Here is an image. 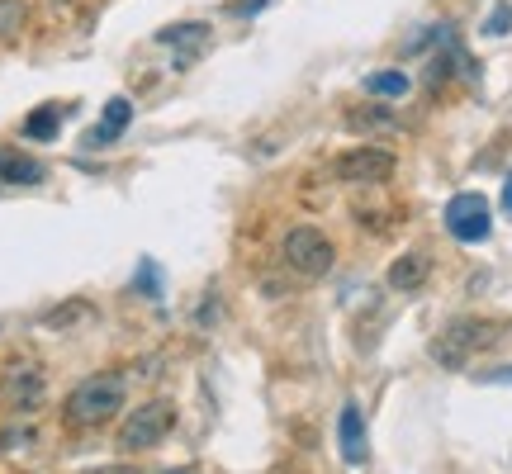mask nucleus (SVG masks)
<instances>
[{
    "label": "nucleus",
    "instance_id": "9b49d317",
    "mask_svg": "<svg viewBox=\"0 0 512 474\" xmlns=\"http://www.w3.org/2000/svg\"><path fill=\"white\" fill-rule=\"evenodd\" d=\"M43 176H48V171H43L38 157H29V152H19V147H10V143H0V181L5 185H38Z\"/></svg>",
    "mask_w": 512,
    "mask_h": 474
},
{
    "label": "nucleus",
    "instance_id": "f8f14e48",
    "mask_svg": "<svg viewBox=\"0 0 512 474\" xmlns=\"http://www.w3.org/2000/svg\"><path fill=\"white\" fill-rule=\"evenodd\" d=\"M347 128H356V133H389V128H399V119H394L389 105H356V110H347Z\"/></svg>",
    "mask_w": 512,
    "mask_h": 474
},
{
    "label": "nucleus",
    "instance_id": "a211bd4d",
    "mask_svg": "<svg viewBox=\"0 0 512 474\" xmlns=\"http://www.w3.org/2000/svg\"><path fill=\"white\" fill-rule=\"evenodd\" d=\"M76 318H91V309H86V304H72V309H57V313H48L43 323H48V328H62V323H76Z\"/></svg>",
    "mask_w": 512,
    "mask_h": 474
},
{
    "label": "nucleus",
    "instance_id": "ddd939ff",
    "mask_svg": "<svg viewBox=\"0 0 512 474\" xmlns=\"http://www.w3.org/2000/svg\"><path fill=\"white\" fill-rule=\"evenodd\" d=\"M57 128H62V110H57V105H43V110H34L24 119V138H29V143H53Z\"/></svg>",
    "mask_w": 512,
    "mask_h": 474
},
{
    "label": "nucleus",
    "instance_id": "7ed1b4c3",
    "mask_svg": "<svg viewBox=\"0 0 512 474\" xmlns=\"http://www.w3.org/2000/svg\"><path fill=\"white\" fill-rule=\"evenodd\" d=\"M498 337H503V328L489 323V318H456V323H446L441 337L432 342V361L446 365V370H465V361H470L475 351L494 347Z\"/></svg>",
    "mask_w": 512,
    "mask_h": 474
},
{
    "label": "nucleus",
    "instance_id": "5701e85b",
    "mask_svg": "<svg viewBox=\"0 0 512 474\" xmlns=\"http://www.w3.org/2000/svg\"><path fill=\"white\" fill-rule=\"evenodd\" d=\"M162 474H200L195 465H176V470H162Z\"/></svg>",
    "mask_w": 512,
    "mask_h": 474
},
{
    "label": "nucleus",
    "instance_id": "4be33fe9",
    "mask_svg": "<svg viewBox=\"0 0 512 474\" xmlns=\"http://www.w3.org/2000/svg\"><path fill=\"white\" fill-rule=\"evenodd\" d=\"M503 209H508V214H512V176H508V181H503Z\"/></svg>",
    "mask_w": 512,
    "mask_h": 474
},
{
    "label": "nucleus",
    "instance_id": "aec40b11",
    "mask_svg": "<svg viewBox=\"0 0 512 474\" xmlns=\"http://www.w3.org/2000/svg\"><path fill=\"white\" fill-rule=\"evenodd\" d=\"M256 10H266V0H242V5H228V15H256Z\"/></svg>",
    "mask_w": 512,
    "mask_h": 474
},
{
    "label": "nucleus",
    "instance_id": "1a4fd4ad",
    "mask_svg": "<svg viewBox=\"0 0 512 474\" xmlns=\"http://www.w3.org/2000/svg\"><path fill=\"white\" fill-rule=\"evenodd\" d=\"M427 275H432V256L427 252H403V256H394V266H389L384 280H389V290L408 294V290H422Z\"/></svg>",
    "mask_w": 512,
    "mask_h": 474
},
{
    "label": "nucleus",
    "instance_id": "dca6fc26",
    "mask_svg": "<svg viewBox=\"0 0 512 474\" xmlns=\"http://www.w3.org/2000/svg\"><path fill=\"white\" fill-rule=\"evenodd\" d=\"M162 43H204L209 38V24H171V29H162Z\"/></svg>",
    "mask_w": 512,
    "mask_h": 474
},
{
    "label": "nucleus",
    "instance_id": "4468645a",
    "mask_svg": "<svg viewBox=\"0 0 512 474\" xmlns=\"http://www.w3.org/2000/svg\"><path fill=\"white\" fill-rule=\"evenodd\" d=\"M408 91H413V81L403 72H370L366 76V95H375V100H403Z\"/></svg>",
    "mask_w": 512,
    "mask_h": 474
},
{
    "label": "nucleus",
    "instance_id": "9d476101",
    "mask_svg": "<svg viewBox=\"0 0 512 474\" xmlns=\"http://www.w3.org/2000/svg\"><path fill=\"white\" fill-rule=\"evenodd\" d=\"M133 124V100L128 95H114L110 105H105V114H100V124L86 133V147H105V143H114L124 128Z\"/></svg>",
    "mask_w": 512,
    "mask_h": 474
},
{
    "label": "nucleus",
    "instance_id": "f3484780",
    "mask_svg": "<svg viewBox=\"0 0 512 474\" xmlns=\"http://www.w3.org/2000/svg\"><path fill=\"white\" fill-rule=\"evenodd\" d=\"M508 29H512V5L503 0V5H494V15L484 19V34H489V38H503Z\"/></svg>",
    "mask_w": 512,
    "mask_h": 474
},
{
    "label": "nucleus",
    "instance_id": "2eb2a0df",
    "mask_svg": "<svg viewBox=\"0 0 512 474\" xmlns=\"http://www.w3.org/2000/svg\"><path fill=\"white\" fill-rule=\"evenodd\" d=\"M24 24H29V5H24V0H0V38H5V43L19 38Z\"/></svg>",
    "mask_w": 512,
    "mask_h": 474
},
{
    "label": "nucleus",
    "instance_id": "f257e3e1",
    "mask_svg": "<svg viewBox=\"0 0 512 474\" xmlns=\"http://www.w3.org/2000/svg\"><path fill=\"white\" fill-rule=\"evenodd\" d=\"M119 408H124V375L100 370L67 394L62 418H67V427H105L110 418H119Z\"/></svg>",
    "mask_w": 512,
    "mask_h": 474
},
{
    "label": "nucleus",
    "instance_id": "20e7f679",
    "mask_svg": "<svg viewBox=\"0 0 512 474\" xmlns=\"http://www.w3.org/2000/svg\"><path fill=\"white\" fill-rule=\"evenodd\" d=\"M171 427H176V408L166 399L138 403V408L124 418V427H119V451H124V456L152 451V446H162V441L171 437Z\"/></svg>",
    "mask_w": 512,
    "mask_h": 474
},
{
    "label": "nucleus",
    "instance_id": "f03ea898",
    "mask_svg": "<svg viewBox=\"0 0 512 474\" xmlns=\"http://www.w3.org/2000/svg\"><path fill=\"white\" fill-rule=\"evenodd\" d=\"M280 261H285L294 275H304V280H323V275L332 271V261H337V247H332V237L323 233V228L294 223L290 233L280 237Z\"/></svg>",
    "mask_w": 512,
    "mask_h": 474
},
{
    "label": "nucleus",
    "instance_id": "423d86ee",
    "mask_svg": "<svg viewBox=\"0 0 512 474\" xmlns=\"http://www.w3.org/2000/svg\"><path fill=\"white\" fill-rule=\"evenodd\" d=\"M446 233L465 242V247H475V242H489L494 233V209L489 200L479 195V190H460L456 200L446 204Z\"/></svg>",
    "mask_w": 512,
    "mask_h": 474
},
{
    "label": "nucleus",
    "instance_id": "412c9836",
    "mask_svg": "<svg viewBox=\"0 0 512 474\" xmlns=\"http://www.w3.org/2000/svg\"><path fill=\"white\" fill-rule=\"evenodd\" d=\"M95 474H143L138 465H110V470H95Z\"/></svg>",
    "mask_w": 512,
    "mask_h": 474
},
{
    "label": "nucleus",
    "instance_id": "39448f33",
    "mask_svg": "<svg viewBox=\"0 0 512 474\" xmlns=\"http://www.w3.org/2000/svg\"><path fill=\"white\" fill-rule=\"evenodd\" d=\"M394 152L389 147H375V143H361V147H347L337 162H332V176L342 185H384L394 176Z\"/></svg>",
    "mask_w": 512,
    "mask_h": 474
},
{
    "label": "nucleus",
    "instance_id": "0eeeda50",
    "mask_svg": "<svg viewBox=\"0 0 512 474\" xmlns=\"http://www.w3.org/2000/svg\"><path fill=\"white\" fill-rule=\"evenodd\" d=\"M0 403L10 413H34L38 403H43V370L34 361L5 365V375H0Z\"/></svg>",
    "mask_w": 512,
    "mask_h": 474
},
{
    "label": "nucleus",
    "instance_id": "6ab92c4d",
    "mask_svg": "<svg viewBox=\"0 0 512 474\" xmlns=\"http://www.w3.org/2000/svg\"><path fill=\"white\" fill-rule=\"evenodd\" d=\"M479 384H512V365H498V370H484Z\"/></svg>",
    "mask_w": 512,
    "mask_h": 474
},
{
    "label": "nucleus",
    "instance_id": "6e6552de",
    "mask_svg": "<svg viewBox=\"0 0 512 474\" xmlns=\"http://www.w3.org/2000/svg\"><path fill=\"white\" fill-rule=\"evenodd\" d=\"M337 446L347 465H366L370 441H366V418H361V403H342V418H337Z\"/></svg>",
    "mask_w": 512,
    "mask_h": 474
}]
</instances>
